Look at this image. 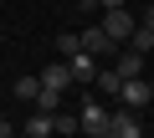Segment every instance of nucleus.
Segmentation results:
<instances>
[{
    "instance_id": "nucleus-10",
    "label": "nucleus",
    "mask_w": 154,
    "mask_h": 138,
    "mask_svg": "<svg viewBox=\"0 0 154 138\" xmlns=\"http://www.w3.org/2000/svg\"><path fill=\"white\" fill-rule=\"evenodd\" d=\"M26 138H51V113H31L26 118Z\"/></svg>"
},
{
    "instance_id": "nucleus-14",
    "label": "nucleus",
    "mask_w": 154,
    "mask_h": 138,
    "mask_svg": "<svg viewBox=\"0 0 154 138\" xmlns=\"http://www.w3.org/2000/svg\"><path fill=\"white\" fill-rule=\"evenodd\" d=\"M139 26H149V31H154V5H149V10L139 16Z\"/></svg>"
},
{
    "instance_id": "nucleus-5",
    "label": "nucleus",
    "mask_w": 154,
    "mask_h": 138,
    "mask_svg": "<svg viewBox=\"0 0 154 138\" xmlns=\"http://www.w3.org/2000/svg\"><path fill=\"white\" fill-rule=\"evenodd\" d=\"M77 128H82V133H98V128H108V107L103 102H82V113H77Z\"/></svg>"
},
{
    "instance_id": "nucleus-4",
    "label": "nucleus",
    "mask_w": 154,
    "mask_h": 138,
    "mask_svg": "<svg viewBox=\"0 0 154 138\" xmlns=\"http://www.w3.org/2000/svg\"><path fill=\"white\" fill-rule=\"evenodd\" d=\"M108 128H113V138H144V123H139V113H134V107L108 113Z\"/></svg>"
},
{
    "instance_id": "nucleus-11",
    "label": "nucleus",
    "mask_w": 154,
    "mask_h": 138,
    "mask_svg": "<svg viewBox=\"0 0 154 138\" xmlns=\"http://www.w3.org/2000/svg\"><path fill=\"white\" fill-rule=\"evenodd\" d=\"M51 133H82V128H77V113H51Z\"/></svg>"
},
{
    "instance_id": "nucleus-15",
    "label": "nucleus",
    "mask_w": 154,
    "mask_h": 138,
    "mask_svg": "<svg viewBox=\"0 0 154 138\" xmlns=\"http://www.w3.org/2000/svg\"><path fill=\"white\" fill-rule=\"evenodd\" d=\"M113 5H128V0H98V10H113Z\"/></svg>"
},
{
    "instance_id": "nucleus-13",
    "label": "nucleus",
    "mask_w": 154,
    "mask_h": 138,
    "mask_svg": "<svg viewBox=\"0 0 154 138\" xmlns=\"http://www.w3.org/2000/svg\"><path fill=\"white\" fill-rule=\"evenodd\" d=\"M36 92H41L36 77H21V82H16V97H21V102H36Z\"/></svg>"
},
{
    "instance_id": "nucleus-8",
    "label": "nucleus",
    "mask_w": 154,
    "mask_h": 138,
    "mask_svg": "<svg viewBox=\"0 0 154 138\" xmlns=\"http://www.w3.org/2000/svg\"><path fill=\"white\" fill-rule=\"evenodd\" d=\"M93 87H98L103 97H118V87H123V77H118L113 66H108V72H98V77H93Z\"/></svg>"
},
{
    "instance_id": "nucleus-16",
    "label": "nucleus",
    "mask_w": 154,
    "mask_h": 138,
    "mask_svg": "<svg viewBox=\"0 0 154 138\" xmlns=\"http://www.w3.org/2000/svg\"><path fill=\"white\" fill-rule=\"evenodd\" d=\"M11 133H16V128H11V123H5V118H0V138H11Z\"/></svg>"
},
{
    "instance_id": "nucleus-9",
    "label": "nucleus",
    "mask_w": 154,
    "mask_h": 138,
    "mask_svg": "<svg viewBox=\"0 0 154 138\" xmlns=\"http://www.w3.org/2000/svg\"><path fill=\"white\" fill-rule=\"evenodd\" d=\"M128 46H134L139 56H149V51H154V31H149V26H134V31H128Z\"/></svg>"
},
{
    "instance_id": "nucleus-12",
    "label": "nucleus",
    "mask_w": 154,
    "mask_h": 138,
    "mask_svg": "<svg viewBox=\"0 0 154 138\" xmlns=\"http://www.w3.org/2000/svg\"><path fill=\"white\" fill-rule=\"evenodd\" d=\"M72 51H82V41H77V31H62L57 36V56H72Z\"/></svg>"
},
{
    "instance_id": "nucleus-3",
    "label": "nucleus",
    "mask_w": 154,
    "mask_h": 138,
    "mask_svg": "<svg viewBox=\"0 0 154 138\" xmlns=\"http://www.w3.org/2000/svg\"><path fill=\"white\" fill-rule=\"evenodd\" d=\"M118 97H123V107H134V113H139V107H149V102H154V87H149L144 77H128V82L118 87Z\"/></svg>"
},
{
    "instance_id": "nucleus-2",
    "label": "nucleus",
    "mask_w": 154,
    "mask_h": 138,
    "mask_svg": "<svg viewBox=\"0 0 154 138\" xmlns=\"http://www.w3.org/2000/svg\"><path fill=\"white\" fill-rule=\"evenodd\" d=\"M62 61H67V72H72V82H77V87H93V77H98V56L72 51V56H62Z\"/></svg>"
},
{
    "instance_id": "nucleus-6",
    "label": "nucleus",
    "mask_w": 154,
    "mask_h": 138,
    "mask_svg": "<svg viewBox=\"0 0 154 138\" xmlns=\"http://www.w3.org/2000/svg\"><path fill=\"white\" fill-rule=\"evenodd\" d=\"M77 41H82V51H88V56H108V51H113V41H108V31H103L98 21H93L82 36H77Z\"/></svg>"
},
{
    "instance_id": "nucleus-17",
    "label": "nucleus",
    "mask_w": 154,
    "mask_h": 138,
    "mask_svg": "<svg viewBox=\"0 0 154 138\" xmlns=\"http://www.w3.org/2000/svg\"><path fill=\"white\" fill-rule=\"evenodd\" d=\"M88 138H113V128H98V133H88Z\"/></svg>"
},
{
    "instance_id": "nucleus-7",
    "label": "nucleus",
    "mask_w": 154,
    "mask_h": 138,
    "mask_svg": "<svg viewBox=\"0 0 154 138\" xmlns=\"http://www.w3.org/2000/svg\"><path fill=\"white\" fill-rule=\"evenodd\" d=\"M113 72H118L123 82H128V77H144V56H139V51H128V56H118V61H113Z\"/></svg>"
},
{
    "instance_id": "nucleus-1",
    "label": "nucleus",
    "mask_w": 154,
    "mask_h": 138,
    "mask_svg": "<svg viewBox=\"0 0 154 138\" xmlns=\"http://www.w3.org/2000/svg\"><path fill=\"white\" fill-rule=\"evenodd\" d=\"M98 26L108 31V41H113V46H123V41H128V31L139 26V16H134L128 5H113V10H98Z\"/></svg>"
}]
</instances>
